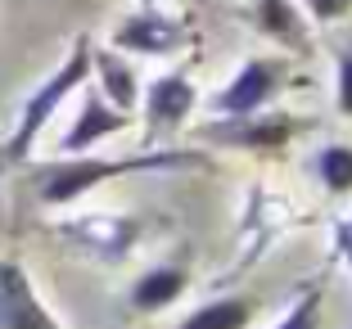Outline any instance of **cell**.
Listing matches in <instances>:
<instances>
[{
    "label": "cell",
    "mask_w": 352,
    "mask_h": 329,
    "mask_svg": "<svg viewBox=\"0 0 352 329\" xmlns=\"http://www.w3.org/2000/svg\"><path fill=\"white\" fill-rule=\"evenodd\" d=\"M195 163H204V158L181 154V149H140V154H126V158L59 154L54 163L36 167V194L50 207H68L104 181H118V176H131V172H163V167H195Z\"/></svg>",
    "instance_id": "cell-1"
},
{
    "label": "cell",
    "mask_w": 352,
    "mask_h": 329,
    "mask_svg": "<svg viewBox=\"0 0 352 329\" xmlns=\"http://www.w3.org/2000/svg\"><path fill=\"white\" fill-rule=\"evenodd\" d=\"M91 36H77L73 41V50H68V59L59 63V68L45 77L36 91L28 95V104L19 109V122H14V131H10V140L0 144V167H14V163H23V158L32 154V144H36V135L50 126V117L63 109V100L73 91H82V82L91 77Z\"/></svg>",
    "instance_id": "cell-2"
},
{
    "label": "cell",
    "mask_w": 352,
    "mask_h": 329,
    "mask_svg": "<svg viewBox=\"0 0 352 329\" xmlns=\"http://www.w3.org/2000/svg\"><path fill=\"white\" fill-rule=\"evenodd\" d=\"M0 329H63L14 258H0Z\"/></svg>",
    "instance_id": "cell-3"
},
{
    "label": "cell",
    "mask_w": 352,
    "mask_h": 329,
    "mask_svg": "<svg viewBox=\"0 0 352 329\" xmlns=\"http://www.w3.org/2000/svg\"><path fill=\"white\" fill-rule=\"evenodd\" d=\"M59 235L68 244H77L82 253L100 262H122L131 253L135 235H140V221L135 216H104V212H91V216H73V221H63Z\"/></svg>",
    "instance_id": "cell-4"
},
{
    "label": "cell",
    "mask_w": 352,
    "mask_h": 329,
    "mask_svg": "<svg viewBox=\"0 0 352 329\" xmlns=\"http://www.w3.org/2000/svg\"><path fill=\"white\" fill-rule=\"evenodd\" d=\"M190 27L163 10H135L113 27V50L122 54H176L186 45Z\"/></svg>",
    "instance_id": "cell-5"
},
{
    "label": "cell",
    "mask_w": 352,
    "mask_h": 329,
    "mask_svg": "<svg viewBox=\"0 0 352 329\" xmlns=\"http://www.w3.org/2000/svg\"><path fill=\"white\" fill-rule=\"evenodd\" d=\"M285 82V63L280 59H244V68L226 82V91L217 95V113L221 117H249L280 91Z\"/></svg>",
    "instance_id": "cell-6"
},
{
    "label": "cell",
    "mask_w": 352,
    "mask_h": 329,
    "mask_svg": "<svg viewBox=\"0 0 352 329\" xmlns=\"http://www.w3.org/2000/svg\"><path fill=\"white\" fill-rule=\"evenodd\" d=\"M190 113H195V82H190L186 72H167V77H158V82L145 91V126H149V135L176 131Z\"/></svg>",
    "instance_id": "cell-7"
},
{
    "label": "cell",
    "mask_w": 352,
    "mask_h": 329,
    "mask_svg": "<svg viewBox=\"0 0 352 329\" xmlns=\"http://www.w3.org/2000/svg\"><path fill=\"white\" fill-rule=\"evenodd\" d=\"M126 122H131V113H122V109H113V104L104 100V95H86L82 100V113H77V122L68 126V135H63V154H86V149H95L100 140H109V135L126 131Z\"/></svg>",
    "instance_id": "cell-8"
},
{
    "label": "cell",
    "mask_w": 352,
    "mask_h": 329,
    "mask_svg": "<svg viewBox=\"0 0 352 329\" xmlns=\"http://www.w3.org/2000/svg\"><path fill=\"white\" fill-rule=\"evenodd\" d=\"M289 117H226V122L208 126V140H221V144H235V149H258V154H267V149H285V140H289Z\"/></svg>",
    "instance_id": "cell-9"
},
{
    "label": "cell",
    "mask_w": 352,
    "mask_h": 329,
    "mask_svg": "<svg viewBox=\"0 0 352 329\" xmlns=\"http://www.w3.org/2000/svg\"><path fill=\"white\" fill-rule=\"evenodd\" d=\"M186 284H190V271L176 266V262H167V266H149L145 275L131 284L126 302H131V311H140V316H154V311L172 307V302L186 293Z\"/></svg>",
    "instance_id": "cell-10"
},
{
    "label": "cell",
    "mask_w": 352,
    "mask_h": 329,
    "mask_svg": "<svg viewBox=\"0 0 352 329\" xmlns=\"http://www.w3.org/2000/svg\"><path fill=\"white\" fill-rule=\"evenodd\" d=\"M91 72H100V86H104V100L131 113L135 100H140V82H135V68L122 59L118 50H91Z\"/></svg>",
    "instance_id": "cell-11"
},
{
    "label": "cell",
    "mask_w": 352,
    "mask_h": 329,
    "mask_svg": "<svg viewBox=\"0 0 352 329\" xmlns=\"http://www.w3.org/2000/svg\"><path fill=\"white\" fill-rule=\"evenodd\" d=\"M253 19H258V27L267 32V36L294 45V50L307 45V23H302V10L294 0H258V5H253Z\"/></svg>",
    "instance_id": "cell-12"
},
{
    "label": "cell",
    "mask_w": 352,
    "mask_h": 329,
    "mask_svg": "<svg viewBox=\"0 0 352 329\" xmlns=\"http://www.w3.org/2000/svg\"><path fill=\"white\" fill-rule=\"evenodd\" d=\"M249 320H253V302L235 293V298H212L204 307H195L176 329H244Z\"/></svg>",
    "instance_id": "cell-13"
},
{
    "label": "cell",
    "mask_w": 352,
    "mask_h": 329,
    "mask_svg": "<svg viewBox=\"0 0 352 329\" xmlns=\"http://www.w3.org/2000/svg\"><path fill=\"white\" fill-rule=\"evenodd\" d=\"M316 176L330 194H348L352 190V144H325L316 154Z\"/></svg>",
    "instance_id": "cell-14"
},
{
    "label": "cell",
    "mask_w": 352,
    "mask_h": 329,
    "mask_svg": "<svg viewBox=\"0 0 352 329\" xmlns=\"http://www.w3.org/2000/svg\"><path fill=\"white\" fill-rule=\"evenodd\" d=\"M271 329H321V284H311Z\"/></svg>",
    "instance_id": "cell-15"
},
{
    "label": "cell",
    "mask_w": 352,
    "mask_h": 329,
    "mask_svg": "<svg viewBox=\"0 0 352 329\" xmlns=\"http://www.w3.org/2000/svg\"><path fill=\"white\" fill-rule=\"evenodd\" d=\"M334 104L343 117H352V45L339 50V63H334Z\"/></svg>",
    "instance_id": "cell-16"
},
{
    "label": "cell",
    "mask_w": 352,
    "mask_h": 329,
    "mask_svg": "<svg viewBox=\"0 0 352 329\" xmlns=\"http://www.w3.org/2000/svg\"><path fill=\"white\" fill-rule=\"evenodd\" d=\"M302 5H307V14L316 23H339L352 14V0H302Z\"/></svg>",
    "instance_id": "cell-17"
},
{
    "label": "cell",
    "mask_w": 352,
    "mask_h": 329,
    "mask_svg": "<svg viewBox=\"0 0 352 329\" xmlns=\"http://www.w3.org/2000/svg\"><path fill=\"white\" fill-rule=\"evenodd\" d=\"M334 248H339V258L348 262V271H352V216H339V221H334Z\"/></svg>",
    "instance_id": "cell-18"
}]
</instances>
